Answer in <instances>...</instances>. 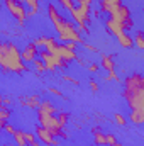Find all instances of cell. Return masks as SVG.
<instances>
[{"label":"cell","instance_id":"cell-1","mask_svg":"<svg viewBox=\"0 0 144 146\" xmlns=\"http://www.w3.org/2000/svg\"><path fill=\"white\" fill-rule=\"evenodd\" d=\"M124 99L131 110H144V76L131 73L124 80Z\"/></svg>","mask_w":144,"mask_h":146},{"label":"cell","instance_id":"cell-2","mask_svg":"<svg viewBox=\"0 0 144 146\" xmlns=\"http://www.w3.org/2000/svg\"><path fill=\"white\" fill-rule=\"evenodd\" d=\"M0 70L3 73H22L27 70L14 42H0Z\"/></svg>","mask_w":144,"mask_h":146},{"label":"cell","instance_id":"cell-3","mask_svg":"<svg viewBox=\"0 0 144 146\" xmlns=\"http://www.w3.org/2000/svg\"><path fill=\"white\" fill-rule=\"evenodd\" d=\"M78 5H75L70 14L73 21L76 22V29L80 34H88V22H90V12H92V0H76Z\"/></svg>","mask_w":144,"mask_h":146},{"label":"cell","instance_id":"cell-4","mask_svg":"<svg viewBox=\"0 0 144 146\" xmlns=\"http://www.w3.org/2000/svg\"><path fill=\"white\" fill-rule=\"evenodd\" d=\"M54 26V29H56V33H58V37L63 41V42H75V44H81L83 42V37L81 34L78 33V29H76V26L70 22V21H66L65 17H61L56 24H53Z\"/></svg>","mask_w":144,"mask_h":146},{"label":"cell","instance_id":"cell-5","mask_svg":"<svg viewBox=\"0 0 144 146\" xmlns=\"http://www.w3.org/2000/svg\"><path fill=\"white\" fill-rule=\"evenodd\" d=\"M37 121H39V126H42L44 129H48L54 138H63L66 139V133L63 131L61 124L58 122L56 115L51 114V112H42V110H37Z\"/></svg>","mask_w":144,"mask_h":146},{"label":"cell","instance_id":"cell-6","mask_svg":"<svg viewBox=\"0 0 144 146\" xmlns=\"http://www.w3.org/2000/svg\"><path fill=\"white\" fill-rule=\"evenodd\" d=\"M108 15H110V19H114V21H117L119 24H122L126 31L134 26V21H132V17H131V10H129V7L124 5V3H122L117 10H114L112 14H108Z\"/></svg>","mask_w":144,"mask_h":146},{"label":"cell","instance_id":"cell-7","mask_svg":"<svg viewBox=\"0 0 144 146\" xmlns=\"http://www.w3.org/2000/svg\"><path fill=\"white\" fill-rule=\"evenodd\" d=\"M39 54H41V61H42L46 72L53 73V72H56L58 68H66V66H68L66 61L59 60L58 56H54V54H51V53H48V51H41Z\"/></svg>","mask_w":144,"mask_h":146},{"label":"cell","instance_id":"cell-8","mask_svg":"<svg viewBox=\"0 0 144 146\" xmlns=\"http://www.w3.org/2000/svg\"><path fill=\"white\" fill-rule=\"evenodd\" d=\"M2 3H3V7L17 19V22L19 24H24L26 22V7L22 5V2L20 0H2Z\"/></svg>","mask_w":144,"mask_h":146},{"label":"cell","instance_id":"cell-9","mask_svg":"<svg viewBox=\"0 0 144 146\" xmlns=\"http://www.w3.org/2000/svg\"><path fill=\"white\" fill-rule=\"evenodd\" d=\"M36 138L39 139V143H44L46 146H58L56 138L42 126H36Z\"/></svg>","mask_w":144,"mask_h":146},{"label":"cell","instance_id":"cell-10","mask_svg":"<svg viewBox=\"0 0 144 146\" xmlns=\"http://www.w3.org/2000/svg\"><path fill=\"white\" fill-rule=\"evenodd\" d=\"M53 54H54V56H58L59 60L66 61V63H70V61H73V60H76V51L68 49L65 44H58V48H56V51H54Z\"/></svg>","mask_w":144,"mask_h":146},{"label":"cell","instance_id":"cell-11","mask_svg":"<svg viewBox=\"0 0 144 146\" xmlns=\"http://www.w3.org/2000/svg\"><path fill=\"white\" fill-rule=\"evenodd\" d=\"M34 44H36V46H44V51H48V53H51V54H53V53L56 51V48H58V44H59V42H58L54 37H46V36H44V37L36 39V41H34Z\"/></svg>","mask_w":144,"mask_h":146},{"label":"cell","instance_id":"cell-12","mask_svg":"<svg viewBox=\"0 0 144 146\" xmlns=\"http://www.w3.org/2000/svg\"><path fill=\"white\" fill-rule=\"evenodd\" d=\"M37 46L34 44V42H29L24 49H22V53H20V58H22V61L24 63H32L34 60H36L37 56Z\"/></svg>","mask_w":144,"mask_h":146},{"label":"cell","instance_id":"cell-13","mask_svg":"<svg viewBox=\"0 0 144 146\" xmlns=\"http://www.w3.org/2000/svg\"><path fill=\"white\" fill-rule=\"evenodd\" d=\"M122 3H124L122 0H98L100 12H107V14H112L114 10H117Z\"/></svg>","mask_w":144,"mask_h":146},{"label":"cell","instance_id":"cell-14","mask_svg":"<svg viewBox=\"0 0 144 146\" xmlns=\"http://www.w3.org/2000/svg\"><path fill=\"white\" fill-rule=\"evenodd\" d=\"M105 29H107L108 34H112V36H115V37L119 36V34H122V33H126L124 26H122V24H119L117 21L110 19V17L105 21Z\"/></svg>","mask_w":144,"mask_h":146},{"label":"cell","instance_id":"cell-15","mask_svg":"<svg viewBox=\"0 0 144 146\" xmlns=\"http://www.w3.org/2000/svg\"><path fill=\"white\" fill-rule=\"evenodd\" d=\"M100 66H102L104 70H107V73L115 72V56H114V54H102Z\"/></svg>","mask_w":144,"mask_h":146},{"label":"cell","instance_id":"cell-16","mask_svg":"<svg viewBox=\"0 0 144 146\" xmlns=\"http://www.w3.org/2000/svg\"><path fill=\"white\" fill-rule=\"evenodd\" d=\"M20 104L24 107H29V109H37L39 104H41V97L39 95H29V97H20Z\"/></svg>","mask_w":144,"mask_h":146},{"label":"cell","instance_id":"cell-17","mask_svg":"<svg viewBox=\"0 0 144 146\" xmlns=\"http://www.w3.org/2000/svg\"><path fill=\"white\" fill-rule=\"evenodd\" d=\"M117 42H119L122 48H126V49H129V48H132V46H134V39H132L131 34H127V33L119 34V36H117Z\"/></svg>","mask_w":144,"mask_h":146},{"label":"cell","instance_id":"cell-18","mask_svg":"<svg viewBox=\"0 0 144 146\" xmlns=\"http://www.w3.org/2000/svg\"><path fill=\"white\" fill-rule=\"evenodd\" d=\"M92 134H93V143H95L97 146H104L105 145V134L100 131L98 126H95V127L92 129Z\"/></svg>","mask_w":144,"mask_h":146},{"label":"cell","instance_id":"cell-19","mask_svg":"<svg viewBox=\"0 0 144 146\" xmlns=\"http://www.w3.org/2000/svg\"><path fill=\"white\" fill-rule=\"evenodd\" d=\"M131 122L141 126L144 122V110H131Z\"/></svg>","mask_w":144,"mask_h":146},{"label":"cell","instance_id":"cell-20","mask_svg":"<svg viewBox=\"0 0 144 146\" xmlns=\"http://www.w3.org/2000/svg\"><path fill=\"white\" fill-rule=\"evenodd\" d=\"M12 136H14V141H15V145H17V146H27V143H26V138H24V131L15 129Z\"/></svg>","mask_w":144,"mask_h":146},{"label":"cell","instance_id":"cell-21","mask_svg":"<svg viewBox=\"0 0 144 146\" xmlns=\"http://www.w3.org/2000/svg\"><path fill=\"white\" fill-rule=\"evenodd\" d=\"M24 138H26L27 146H41L39 139L36 138V134H32V133H24Z\"/></svg>","mask_w":144,"mask_h":146},{"label":"cell","instance_id":"cell-22","mask_svg":"<svg viewBox=\"0 0 144 146\" xmlns=\"http://www.w3.org/2000/svg\"><path fill=\"white\" fill-rule=\"evenodd\" d=\"M9 117H10V110L7 109L5 106L3 107H0V129L3 127V124L9 121Z\"/></svg>","mask_w":144,"mask_h":146},{"label":"cell","instance_id":"cell-23","mask_svg":"<svg viewBox=\"0 0 144 146\" xmlns=\"http://www.w3.org/2000/svg\"><path fill=\"white\" fill-rule=\"evenodd\" d=\"M134 39V44H136V48L137 49H144V36H143V31H137L136 33V37H132Z\"/></svg>","mask_w":144,"mask_h":146},{"label":"cell","instance_id":"cell-24","mask_svg":"<svg viewBox=\"0 0 144 146\" xmlns=\"http://www.w3.org/2000/svg\"><path fill=\"white\" fill-rule=\"evenodd\" d=\"M56 119H58V122L61 124V127L65 129V126H66V122H68V112H58Z\"/></svg>","mask_w":144,"mask_h":146},{"label":"cell","instance_id":"cell-25","mask_svg":"<svg viewBox=\"0 0 144 146\" xmlns=\"http://www.w3.org/2000/svg\"><path fill=\"white\" fill-rule=\"evenodd\" d=\"M59 2V5H63V9H66V10H71L73 7H75V0H58Z\"/></svg>","mask_w":144,"mask_h":146},{"label":"cell","instance_id":"cell-26","mask_svg":"<svg viewBox=\"0 0 144 146\" xmlns=\"http://www.w3.org/2000/svg\"><path fill=\"white\" fill-rule=\"evenodd\" d=\"M32 66H34V70H37V73L46 72V70H44V65H42L41 60H34V61H32Z\"/></svg>","mask_w":144,"mask_h":146},{"label":"cell","instance_id":"cell-27","mask_svg":"<svg viewBox=\"0 0 144 146\" xmlns=\"http://www.w3.org/2000/svg\"><path fill=\"white\" fill-rule=\"evenodd\" d=\"M117 143V138L114 136V134H105V145L107 146H112Z\"/></svg>","mask_w":144,"mask_h":146},{"label":"cell","instance_id":"cell-28","mask_svg":"<svg viewBox=\"0 0 144 146\" xmlns=\"http://www.w3.org/2000/svg\"><path fill=\"white\" fill-rule=\"evenodd\" d=\"M114 119H115V122H117L119 126H126V124H127L122 114H114Z\"/></svg>","mask_w":144,"mask_h":146},{"label":"cell","instance_id":"cell-29","mask_svg":"<svg viewBox=\"0 0 144 146\" xmlns=\"http://www.w3.org/2000/svg\"><path fill=\"white\" fill-rule=\"evenodd\" d=\"M104 80H105V82H110V80H115V82H119V75H117L115 72H108V75L104 78Z\"/></svg>","mask_w":144,"mask_h":146},{"label":"cell","instance_id":"cell-30","mask_svg":"<svg viewBox=\"0 0 144 146\" xmlns=\"http://www.w3.org/2000/svg\"><path fill=\"white\" fill-rule=\"evenodd\" d=\"M2 129H3L7 134H14V131H15V129H14V126H12V124H9V122H5Z\"/></svg>","mask_w":144,"mask_h":146},{"label":"cell","instance_id":"cell-31","mask_svg":"<svg viewBox=\"0 0 144 146\" xmlns=\"http://www.w3.org/2000/svg\"><path fill=\"white\" fill-rule=\"evenodd\" d=\"M63 80H65V82H70V83H73V85H76V87L80 85V82H78V80H75V78H71V76H68V75H63Z\"/></svg>","mask_w":144,"mask_h":146},{"label":"cell","instance_id":"cell-32","mask_svg":"<svg viewBox=\"0 0 144 146\" xmlns=\"http://www.w3.org/2000/svg\"><path fill=\"white\" fill-rule=\"evenodd\" d=\"M81 44H83V48H85V49H88V51H93V53H98V49H97L95 46H92V44H88V42H85V41H83Z\"/></svg>","mask_w":144,"mask_h":146},{"label":"cell","instance_id":"cell-33","mask_svg":"<svg viewBox=\"0 0 144 146\" xmlns=\"http://www.w3.org/2000/svg\"><path fill=\"white\" fill-rule=\"evenodd\" d=\"M87 68H88V72H98V65H95V63H90V65H88V66H87Z\"/></svg>","mask_w":144,"mask_h":146},{"label":"cell","instance_id":"cell-34","mask_svg":"<svg viewBox=\"0 0 144 146\" xmlns=\"http://www.w3.org/2000/svg\"><path fill=\"white\" fill-rule=\"evenodd\" d=\"M63 44H65L68 49H71V51H76V44H75V42H63Z\"/></svg>","mask_w":144,"mask_h":146},{"label":"cell","instance_id":"cell-35","mask_svg":"<svg viewBox=\"0 0 144 146\" xmlns=\"http://www.w3.org/2000/svg\"><path fill=\"white\" fill-rule=\"evenodd\" d=\"M90 88H92V92H98V83L97 82H90Z\"/></svg>","mask_w":144,"mask_h":146},{"label":"cell","instance_id":"cell-36","mask_svg":"<svg viewBox=\"0 0 144 146\" xmlns=\"http://www.w3.org/2000/svg\"><path fill=\"white\" fill-rule=\"evenodd\" d=\"M49 92H51V94H54V95H58V97H65V95H63V92H59V90H56V88H49Z\"/></svg>","mask_w":144,"mask_h":146},{"label":"cell","instance_id":"cell-37","mask_svg":"<svg viewBox=\"0 0 144 146\" xmlns=\"http://www.w3.org/2000/svg\"><path fill=\"white\" fill-rule=\"evenodd\" d=\"M0 107H3V97L0 95Z\"/></svg>","mask_w":144,"mask_h":146},{"label":"cell","instance_id":"cell-38","mask_svg":"<svg viewBox=\"0 0 144 146\" xmlns=\"http://www.w3.org/2000/svg\"><path fill=\"white\" fill-rule=\"evenodd\" d=\"M2 7H3V3H2V0H0V9H2Z\"/></svg>","mask_w":144,"mask_h":146},{"label":"cell","instance_id":"cell-39","mask_svg":"<svg viewBox=\"0 0 144 146\" xmlns=\"http://www.w3.org/2000/svg\"><path fill=\"white\" fill-rule=\"evenodd\" d=\"M20 2H22V3H24V2H26V0H20Z\"/></svg>","mask_w":144,"mask_h":146},{"label":"cell","instance_id":"cell-40","mask_svg":"<svg viewBox=\"0 0 144 146\" xmlns=\"http://www.w3.org/2000/svg\"><path fill=\"white\" fill-rule=\"evenodd\" d=\"M104 146H107V145H104Z\"/></svg>","mask_w":144,"mask_h":146},{"label":"cell","instance_id":"cell-41","mask_svg":"<svg viewBox=\"0 0 144 146\" xmlns=\"http://www.w3.org/2000/svg\"><path fill=\"white\" fill-rule=\"evenodd\" d=\"M0 131H2V129H0Z\"/></svg>","mask_w":144,"mask_h":146}]
</instances>
